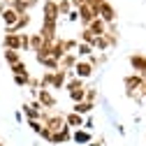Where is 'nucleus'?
<instances>
[{
  "label": "nucleus",
  "instance_id": "nucleus-33",
  "mask_svg": "<svg viewBox=\"0 0 146 146\" xmlns=\"http://www.w3.org/2000/svg\"><path fill=\"white\" fill-rule=\"evenodd\" d=\"M21 35V51H30V35L28 33H19Z\"/></svg>",
  "mask_w": 146,
  "mask_h": 146
},
{
  "label": "nucleus",
  "instance_id": "nucleus-40",
  "mask_svg": "<svg viewBox=\"0 0 146 146\" xmlns=\"http://www.w3.org/2000/svg\"><path fill=\"white\" fill-rule=\"evenodd\" d=\"M144 3H146V0H144Z\"/></svg>",
  "mask_w": 146,
  "mask_h": 146
},
{
  "label": "nucleus",
  "instance_id": "nucleus-39",
  "mask_svg": "<svg viewBox=\"0 0 146 146\" xmlns=\"http://www.w3.org/2000/svg\"><path fill=\"white\" fill-rule=\"evenodd\" d=\"M0 146H5V141H3V139H0Z\"/></svg>",
  "mask_w": 146,
  "mask_h": 146
},
{
  "label": "nucleus",
  "instance_id": "nucleus-3",
  "mask_svg": "<svg viewBox=\"0 0 146 146\" xmlns=\"http://www.w3.org/2000/svg\"><path fill=\"white\" fill-rule=\"evenodd\" d=\"M74 9L79 12V23H81L84 28H88V26H90V21L98 19V9L90 5V3H86V5H81V7H74Z\"/></svg>",
  "mask_w": 146,
  "mask_h": 146
},
{
  "label": "nucleus",
  "instance_id": "nucleus-20",
  "mask_svg": "<svg viewBox=\"0 0 146 146\" xmlns=\"http://www.w3.org/2000/svg\"><path fill=\"white\" fill-rule=\"evenodd\" d=\"M44 44H46V40L42 37L40 33H30V51H35V53H37Z\"/></svg>",
  "mask_w": 146,
  "mask_h": 146
},
{
  "label": "nucleus",
  "instance_id": "nucleus-23",
  "mask_svg": "<svg viewBox=\"0 0 146 146\" xmlns=\"http://www.w3.org/2000/svg\"><path fill=\"white\" fill-rule=\"evenodd\" d=\"M90 46H93V51H102V53H104L111 44H109V40L104 37V35H100V37H95V40H93V44H90Z\"/></svg>",
  "mask_w": 146,
  "mask_h": 146
},
{
  "label": "nucleus",
  "instance_id": "nucleus-36",
  "mask_svg": "<svg viewBox=\"0 0 146 146\" xmlns=\"http://www.w3.org/2000/svg\"><path fill=\"white\" fill-rule=\"evenodd\" d=\"M93 125H95V121H93V116L88 114V116L84 118V130H88V132H90V130H93Z\"/></svg>",
  "mask_w": 146,
  "mask_h": 146
},
{
  "label": "nucleus",
  "instance_id": "nucleus-8",
  "mask_svg": "<svg viewBox=\"0 0 146 146\" xmlns=\"http://www.w3.org/2000/svg\"><path fill=\"white\" fill-rule=\"evenodd\" d=\"M58 21H42V28H40V35L46 40V42H53L58 40Z\"/></svg>",
  "mask_w": 146,
  "mask_h": 146
},
{
  "label": "nucleus",
  "instance_id": "nucleus-34",
  "mask_svg": "<svg viewBox=\"0 0 146 146\" xmlns=\"http://www.w3.org/2000/svg\"><path fill=\"white\" fill-rule=\"evenodd\" d=\"M28 125H30V130H33L35 135H40V132H42V127H44L42 121H28Z\"/></svg>",
  "mask_w": 146,
  "mask_h": 146
},
{
  "label": "nucleus",
  "instance_id": "nucleus-18",
  "mask_svg": "<svg viewBox=\"0 0 146 146\" xmlns=\"http://www.w3.org/2000/svg\"><path fill=\"white\" fill-rule=\"evenodd\" d=\"M77 53H65V56L60 58V63H58V67L60 70H65V72H70V70H74V65H77Z\"/></svg>",
  "mask_w": 146,
  "mask_h": 146
},
{
  "label": "nucleus",
  "instance_id": "nucleus-7",
  "mask_svg": "<svg viewBox=\"0 0 146 146\" xmlns=\"http://www.w3.org/2000/svg\"><path fill=\"white\" fill-rule=\"evenodd\" d=\"M127 63H130V67L135 70V74H139V77L146 79V56H141V53H132V56L127 58Z\"/></svg>",
  "mask_w": 146,
  "mask_h": 146
},
{
  "label": "nucleus",
  "instance_id": "nucleus-41",
  "mask_svg": "<svg viewBox=\"0 0 146 146\" xmlns=\"http://www.w3.org/2000/svg\"><path fill=\"white\" fill-rule=\"evenodd\" d=\"M56 3H58V0H56Z\"/></svg>",
  "mask_w": 146,
  "mask_h": 146
},
{
  "label": "nucleus",
  "instance_id": "nucleus-32",
  "mask_svg": "<svg viewBox=\"0 0 146 146\" xmlns=\"http://www.w3.org/2000/svg\"><path fill=\"white\" fill-rule=\"evenodd\" d=\"M77 40H63V46H65V53H74V49H77Z\"/></svg>",
  "mask_w": 146,
  "mask_h": 146
},
{
  "label": "nucleus",
  "instance_id": "nucleus-35",
  "mask_svg": "<svg viewBox=\"0 0 146 146\" xmlns=\"http://www.w3.org/2000/svg\"><path fill=\"white\" fill-rule=\"evenodd\" d=\"M137 102H139V104L146 102V79H144V84H141V88H139V93H137Z\"/></svg>",
  "mask_w": 146,
  "mask_h": 146
},
{
  "label": "nucleus",
  "instance_id": "nucleus-26",
  "mask_svg": "<svg viewBox=\"0 0 146 146\" xmlns=\"http://www.w3.org/2000/svg\"><path fill=\"white\" fill-rule=\"evenodd\" d=\"M72 12V0H58V16H65Z\"/></svg>",
  "mask_w": 146,
  "mask_h": 146
},
{
  "label": "nucleus",
  "instance_id": "nucleus-15",
  "mask_svg": "<svg viewBox=\"0 0 146 146\" xmlns=\"http://www.w3.org/2000/svg\"><path fill=\"white\" fill-rule=\"evenodd\" d=\"M72 141L74 144H90L93 141V135L88 130H84V127H79V130H72Z\"/></svg>",
  "mask_w": 146,
  "mask_h": 146
},
{
  "label": "nucleus",
  "instance_id": "nucleus-11",
  "mask_svg": "<svg viewBox=\"0 0 146 146\" xmlns=\"http://www.w3.org/2000/svg\"><path fill=\"white\" fill-rule=\"evenodd\" d=\"M42 12H44V21H58V3L56 0H44Z\"/></svg>",
  "mask_w": 146,
  "mask_h": 146
},
{
  "label": "nucleus",
  "instance_id": "nucleus-4",
  "mask_svg": "<svg viewBox=\"0 0 146 146\" xmlns=\"http://www.w3.org/2000/svg\"><path fill=\"white\" fill-rule=\"evenodd\" d=\"M42 104L37 102V100H33V102H28V104H23L21 107V114H23V118H28V121H40L42 118Z\"/></svg>",
  "mask_w": 146,
  "mask_h": 146
},
{
  "label": "nucleus",
  "instance_id": "nucleus-2",
  "mask_svg": "<svg viewBox=\"0 0 146 146\" xmlns=\"http://www.w3.org/2000/svg\"><path fill=\"white\" fill-rule=\"evenodd\" d=\"M35 100H37V102L42 104V109H46V111H53V109H56V104H58L56 95H53V90H49V88H40Z\"/></svg>",
  "mask_w": 146,
  "mask_h": 146
},
{
  "label": "nucleus",
  "instance_id": "nucleus-6",
  "mask_svg": "<svg viewBox=\"0 0 146 146\" xmlns=\"http://www.w3.org/2000/svg\"><path fill=\"white\" fill-rule=\"evenodd\" d=\"M0 14H3V23H5V33H9L14 26H16V21H19V12L16 9H12V7H0Z\"/></svg>",
  "mask_w": 146,
  "mask_h": 146
},
{
  "label": "nucleus",
  "instance_id": "nucleus-24",
  "mask_svg": "<svg viewBox=\"0 0 146 146\" xmlns=\"http://www.w3.org/2000/svg\"><path fill=\"white\" fill-rule=\"evenodd\" d=\"M74 53H77V56H81V58L86 60L88 56H93V46H90V44H84V42H79V44H77V51H74Z\"/></svg>",
  "mask_w": 146,
  "mask_h": 146
},
{
  "label": "nucleus",
  "instance_id": "nucleus-22",
  "mask_svg": "<svg viewBox=\"0 0 146 146\" xmlns=\"http://www.w3.org/2000/svg\"><path fill=\"white\" fill-rule=\"evenodd\" d=\"M3 58H5V63L12 67V65H16V63H21V51H3Z\"/></svg>",
  "mask_w": 146,
  "mask_h": 146
},
{
  "label": "nucleus",
  "instance_id": "nucleus-10",
  "mask_svg": "<svg viewBox=\"0 0 146 146\" xmlns=\"http://www.w3.org/2000/svg\"><path fill=\"white\" fill-rule=\"evenodd\" d=\"M72 72H74V77H79V79H88V77L95 72V67L90 65L88 60H77V65H74Z\"/></svg>",
  "mask_w": 146,
  "mask_h": 146
},
{
  "label": "nucleus",
  "instance_id": "nucleus-31",
  "mask_svg": "<svg viewBox=\"0 0 146 146\" xmlns=\"http://www.w3.org/2000/svg\"><path fill=\"white\" fill-rule=\"evenodd\" d=\"M93 40H95V37L90 35V30H88V28H84V30H81V37H79V42H84V44H93Z\"/></svg>",
  "mask_w": 146,
  "mask_h": 146
},
{
  "label": "nucleus",
  "instance_id": "nucleus-38",
  "mask_svg": "<svg viewBox=\"0 0 146 146\" xmlns=\"http://www.w3.org/2000/svg\"><path fill=\"white\" fill-rule=\"evenodd\" d=\"M102 144H104V139H98V141H90L88 146H102Z\"/></svg>",
  "mask_w": 146,
  "mask_h": 146
},
{
  "label": "nucleus",
  "instance_id": "nucleus-13",
  "mask_svg": "<svg viewBox=\"0 0 146 146\" xmlns=\"http://www.w3.org/2000/svg\"><path fill=\"white\" fill-rule=\"evenodd\" d=\"M65 125L70 127V130H79V127H84V116L70 111V114H65Z\"/></svg>",
  "mask_w": 146,
  "mask_h": 146
},
{
  "label": "nucleus",
  "instance_id": "nucleus-1",
  "mask_svg": "<svg viewBox=\"0 0 146 146\" xmlns=\"http://www.w3.org/2000/svg\"><path fill=\"white\" fill-rule=\"evenodd\" d=\"M141 84H144V77H139V74H127V77H123L125 95H127V98H132V100H137V93H139Z\"/></svg>",
  "mask_w": 146,
  "mask_h": 146
},
{
  "label": "nucleus",
  "instance_id": "nucleus-5",
  "mask_svg": "<svg viewBox=\"0 0 146 146\" xmlns=\"http://www.w3.org/2000/svg\"><path fill=\"white\" fill-rule=\"evenodd\" d=\"M98 16H100V19H102L107 26H114V23H116V9H114V5H111V3H107V0L100 5Z\"/></svg>",
  "mask_w": 146,
  "mask_h": 146
},
{
  "label": "nucleus",
  "instance_id": "nucleus-9",
  "mask_svg": "<svg viewBox=\"0 0 146 146\" xmlns=\"http://www.w3.org/2000/svg\"><path fill=\"white\" fill-rule=\"evenodd\" d=\"M3 49H7V51H21V35H16V33H5V37H3Z\"/></svg>",
  "mask_w": 146,
  "mask_h": 146
},
{
  "label": "nucleus",
  "instance_id": "nucleus-12",
  "mask_svg": "<svg viewBox=\"0 0 146 146\" xmlns=\"http://www.w3.org/2000/svg\"><path fill=\"white\" fill-rule=\"evenodd\" d=\"M65 84H67V72L65 70L51 72V90H60V88H65Z\"/></svg>",
  "mask_w": 146,
  "mask_h": 146
},
{
  "label": "nucleus",
  "instance_id": "nucleus-16",
  "mask_svg": "<svg viewBox=\"0 0 146 146\" xmlns=\"http://www.w3.org/2000/svg\"><path fill=\"white\" fill-rule=\"evenodd\" d=\"M93 109H95V104H93V102H86V100H84V102H77L74 107H72V111L86 118L88 114H93Z\"/></svg>",
  "mask_w": 146,
  "mask_h": 146
},
{
  "label": "nucleus",
  "instance_id": "nucleus-28",
  "mask_svg": "<svg viewBox=\"0 0 146 146\" xmlns=\"http://www.w3.org/2000/svg\"><path fill=\"white\" fill-rule=\"evenodd\" d=\"M14 84L16 86H30V74H14Z\"/></svg>",
  "mask_w": 146,
  "mask_h": 146
},
{
  "label": "nucleus",
  "instance_id": "nucleus-29",
  "mask_svg": "<svg viewBox=\"0 0 146 146\" xmlns=\"http://www.w3.org/2000/svg\"><path fill=\"white\" fill-rule=\"evenodd\" d=\"M12 70V74H28V65L21 60V63H16V65H12L9 67Z\"/></svg>",
  "mask_w": 146,
  "mask_h": 146
},
{
  "label": "nucleus",
  "instance_id": "nucleus-25",
  "mask_svg": "<svg viewBox=\"0 0 146 146\" xmlns=\"http://www.w3.org/2000/svg\"><path fill=\"white\" fill-rule=\"evenodd\" d=\"M67 95H70V100L74 102V104H77V102H84V100H86V86H84V88H77V90H70Z\"/></svg>",
  "mask_w": 146,
  "mask_h": 146
},
{
  "label": "nucleus",
  "instance_id": "nucleus-17",
  "mask_svg": "<svg viewBox=\"0 0 146 146\" xmlns=\"http://www.w3.org/2000/svg\"><path fill=\"white\" fill-rule=\"evenodd\" d=\"M67 141H72V130L65 125L63 130H58V132H53V139H51V144H67Z\"/></svg>",
  "mask_w": 146,
  "mask_h": 146
},
{
  "label": "nucleus",
  "instance_id": "nucleus-30",
  "mask_svg": "<svg viewBox=\"0 0 146 146\" xmlns=\"http://www.w3.org/2000/svg\"><path fill=\"white\" fill-rule=\"evenodd\" d=\"M95 100H98V88L95 86H86V102L95 104Z\"/></svg>",
  "mask_w": 146,
  "mask_h": 146
},
{
  "label": "nucleus",
  "instance_id": "nucleus-19",
  "mask_svg": "<svg viewBox=\"0 0 146 146\" xmlns=\"http://www.w3.org/2000/svg\"><path fill=\"white\" fill-rule=\"evenodd\" d=\"M30 21H33V16H30L28 12H26V14H21V16H19V21H16V26H14L9 33H16V35H19V33H23V30L30 26Z\"/></svg>",
  "mask_w": 146,
  "mask_h": 146
},
{
  "label": "nucleus",
  "instance_id": "nucleus-14",
  "mask_svg": "<svg viewBox=\"0 0 146 146\" xmlns=\"http://www.w3.org/2000/svg\"><path fill=\"white\" fill-rule=\"evenodd\" d=\"M107 28H109V26L100 19V16H98V19H93V21H90V26H88V30H90V35H93V37H100V35H104Z\"/></svg>",
  "mask_w": 146,
  "mask_h": 146
},
{
  "label": "nucleus",
  "instance_id": "nucleus-27",
  "mask_svg": "<svg viewBox=\"0 0 146 146\" xmlns=\"http://www.w3.org/2000/svg\"><path fill=\"white\" fill-rule=\"evenodd\" d=\"M90 65H93V67H100L102 63H107V53H102V56H95V53H93V56H88L86 58Z\"/></svg>",
  "mask_w": 146,
  "mask_h": 146
},
{
  "label": "nucleus",
  "instance_id": "nucleus-37",
  "mask_svg": "<svg viewBox=\"0 0 146 146\" xmlns=\"http://www.w3.org/2000/svg\"><path fill=\"white\" fill-rule=\"evenodd\" d=\"M67 21H72V23H74V21H79V12H77V9H72V12L67 14Z\"/></svg>",
  "mask_w": 146,
  "mask_h": 146
},
{
  "label": "nucleus",
  "instance_id": "nucleus-21",
  "mask_svg": "<svg viewBox=\"0 0 146 146\" xmlns=\"http://www.w3.org/2000/svg\"><path fill=\"white\" fill-rule=\"evenodd\" d=\"M51 56L56 58L58 63H60V58L65 56V46H63V40H60V37L53 40V44H51Z\"/></svg>",
  "mask_w": 146,
  "mask_h": 146
}]
</instances>
